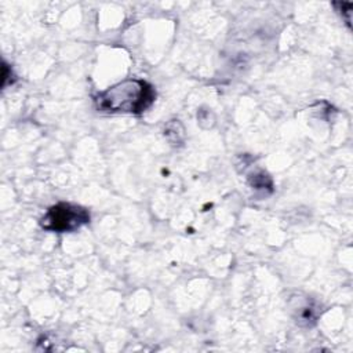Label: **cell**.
<instances>
[{
  "mask_svg": "<svg viewBox=\"0 0 353 353\" xmlns=\"http://www.w3.org/2000/svg\"><path fill=\"white\" fill-rule=\"evenodd\" d=\"M156 98L153 85L141 79L123 80L94 97L95 108L102 113L139 114L152 106Z\"/></svg>",
  "mask_w": 353,
  "mask_h": 353,
  "instance_id": "1",
  "label": "cell"
},
{
  "mask_svg": "<svg viewBox=\"0 0 353 353\" xmlns=\"http://www.w3.org/2000/svg\"><path fill=\"white\" fill-rule=\"evenodd\" d=\"M90 222V212L77 204L57 203L51 205L40 219V226L48 232H74Z\"/></svg>",
  "mask_w": 353,
  "mask_h": 353,
  "instance_id": "2",
  "label": "cell"
}]
</instances>
